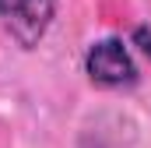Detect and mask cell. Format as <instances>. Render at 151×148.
Wrapping results in <instances>:
<instances>
[{
  "label": "cell",
  "instance_id": "obj_1",
  "mask_svg": "<svg viewBox=\"0 0 151 148\" xmlns=\"http://www.w3.org/2000/svg\"><path fill=\"white\" fill-rule=\"evenodd\" d=\"M60 0H0V25L21 49H35L53 25Z\"/></svg>",
  "mask_w": 151,
  "mask_h": 148
},
{
  "label": "cell",
  "instance_id": "obj_2",
  "mask_svg": "<svg viewBox=\"0 0 151 148\" xmlns=\"http://www.w3.org/2000/svg\"><path fill=\"white\" fill-rule=\"evenodd\" d=\"M84 74L99 88H127V85L137 81V67L130 60V49H127L123 39H116V36H106V39H99V42L88 46V53H84Z\"/></svg>",
  "mask_w": 151,
  "mask_h": 148
},
{
  "label": "cell",
  "instance_id": "obj_3",
  "mask_svg": "<svg viewBox=\"0 0 151 148\" xmlns=\"http://www.w3.org/2000/svg\"><path fill=\"white\" fill-rule=\"evenodd\" d=\"M134 39L141 42V49H144V53L151 57V36H148V28H137V32H134Z\"/></svg>",
  "mask_w": 151,
  "mask_h": 148
}]
</instances>
